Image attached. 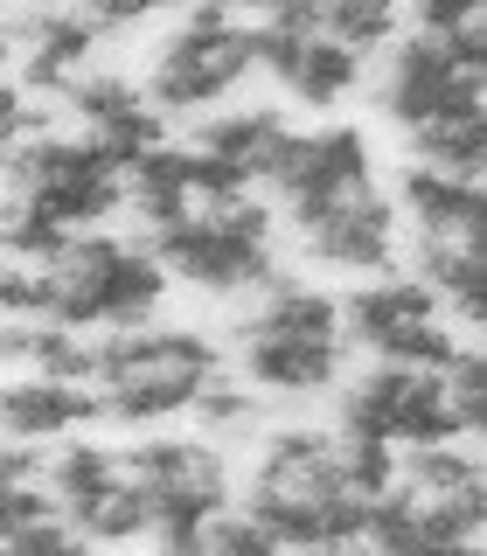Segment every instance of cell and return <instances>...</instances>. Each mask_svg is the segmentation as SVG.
I'll list each match as a JSON object with an SVG mask.
<instances>
[{
  "instance_id": "cell-1",
  "label": "cell",
  "mask_w": 487,
  "mask_h": 556,
  "mask_svg": "<svg viewBox=\"0 0 487 556\" xmlns=\"http://www.w3.org/2000/svg\"><path fill=\"white\" fill-rule=\"evenodd\" d=\"M216 369H223V348L202 327H112L104 341H91L98 417H118V425L182 417Z\"/></svg>"
},
{
  "instance_id": "cell-18",
  "label": "cell",
  "mask_w": 487,
  "mask_h": 556,
  "mask_svg": "<svg viewBox=\"0 0 487 556\" xmlns=\"http://www.w3.org/2000/svg\"><path fill=\"white\" fill-rule=\"evenodd\" d=\"M417 286H425L432 300H446L466 327H480V313H487L480 237H425V243H417Z\"/></svg>"
},
{
  "instance_id": "cell-16",
  "label": "cell",
  "mask_w": 487,
  "mask_h": 556,
  "mask_svg": "<svg viewBox=\"0 0 487 556\" xmlns=\"http://www.w3.org/2000/svg\"><path fill=\"white\" fill-rule=\"evenodd\" d=\"M237 341H348L341 334V300H327L321 286H300V278L272 271L265 300L237 320Z\"/></svg>"
},
{
  "instance_id": "cell-41",
  "label": "cell",
  "mask_w": 487,
  "mask_h": 556,
  "mask_svg": "<svg viewBox=\"0 0 487 556\" xmlns=\"http://www.w3.org/2000/svg\"><path fill=\"white\" fill-rule=\"evenodd\" d=\"M42 473V459H35V445H0V486H22V480H35Z\"/></svg>"
},
{
  "instance_id": "cell-30",
  "label": "cell",
  "mask_w": 487,
  "mask_h": 556,
  "mask_svg": "<svg viewBox=\"0 0 487 556\" xmlns=\"http://www.w3.org/2000/svg\"><path fill=\"white\" fill-rule=\"evenodd\" d=\"M28 376L91 382V341L70 334V327H57V320H35V334H28Z\"/></svg>"
},
{
  "instance_id": "cell-15",
  "label": "cell",
  "mask_w": 487,
  "mask_h": 556,
  "mask_svg": "<svg viewBox=\"0 0 487 556\" xmlns=\"http://www.w3.org/2000/svg\"><path fill=\"white\" fill-rule=\"evenodd\" d=\"M98 417V390L91 382H57V376H8L0 382V431L8 439H63V431Z\"/></svg>"
},
{
  "instance_id": "cell-21",
  "label": "cell",
  "mask_w": 487,
  "mask_h": 556,
  "mask_svg": "<svg viewBox=\"0 0 487 556\" xmlns=\"http://www.w3.org/2000/svg\"><path fill=\"white\" fill-rule=\"evenodd\" d=\"M404 216L425 237H480L487 202H480V181H452V174L411 167L404 174Z\"/></svg>"
},
{
  "instance_id": "cell-13",
  "label": "cell",
  "mask_w": 487,
  "mask_h": 556,
  "mask_svg": "<svg viewBox=\"0 0 487 556\" xmlns=\"http://www.w3.org/2000/svg\"><path fill=\"white\" fill-rule=\"evenodd\" d=\"M63 98L118 167L139 161L147 147H161V112H153L147 91H139L133 77H118V70H84V77H70Z\"/></svg>"
},
{
  "instance_id": "cell-14",
  "label": "cell",
  "mask_w": 487,
  "mask_h": 556,
  "mask_svg": "<svg viewBox=\"0 0 487 556\" xmlns=\"http://www.w3.org/2000/svg\"><path fill=\"white\" fill-rule=\"evenodd\" d=\"M8 35H14V56H22V84L49 98H63L70 77H84V56L98 49V28L77 8H22Z\"/></svg>"
},
{
  "instance_id": "cell-27",
  "label": "cell",
  "mask_w": 487,
  "mask_h": 556,
  "mask_svg": "<svg viewBox=\"0 0 487 556\" xmlns=\"http://www.w3.org/2000/svg\"><path fill=\"white\" fill-rule=\"evenodd\" d=\"M397 8L404 0H321V35H335L341 49L370 56L397 35Z\"/></svg>"
},
{
  "instance_id": "cell-7",
  "label": "cell",
  "mask_w": 487,
  "mask_h": 556,
  "mask_svg": "<svg viewBox=\"0 0 487 556\" xmlns=\"http://www.w3.org/2000/svg\"><path fill=\"white\" fill-rule=\"evenodd\" d=\"M341 439H376V445H446L460 439L439 376L432 369H370L362 382H348L341 396Z\"/></svg>"
},
{
  "instance_id": "cell-2",
  "label": "cell",
  "mask_w": 487,
  "mask_h": 556,
  "mask_svg": "<svg viewBox=\"0 0 487 556\" xmlns=\"http://www.w3.org/2000/svg\"><path fill=\"white\" fill-rule=\"evenodd\" d=\"M49 278V320L84 334V327H147V313L167 300V271L153 265L147 243L126 237H70L57 265H42Z\"/></svg>"
},
{
  "instance_id": "cell-6",
  "label": "cell",
  "mask_w": 487,
  "mask_h": 556,
  "mask_svg": "<svg viewBox=\"0 0 487 556\" xmlns=\"http://www.w3.org/2000/svg\"><path fill=\"white\" fill-rule=\"evenodd\" d=\"M265 181L278 188V202H286V223L307 230V223L327 216V208L370 195L376 161H370V139H362L355 126H321V132H286L278 139Z\"/></svg>"
},
{
  "instance_id": "cell-20",
  "label": "cell",
  "mask_w": 487,
  "mask_h": 556,
  "mask_svg": "<svg viewBox=\"0 0 487 556\" xmlns=\"http://www.w3.org/2000/svg\"><path fill=\"white\" fill-rule=\"evenodd\" d=\"M278 139H286V112H272V104H244V112H216V118H209V126L196 132V153L230 161L244 181H265Z\"/></svg>"
},
{
  "instance_id": "cell-40",
  "label": "cell",
  "mask_w": 487,
  "mask_h": 556,
  "mask_svg": "<svg viewBox=\"0 0 487 556\" xmlns=\"http://www.w3.org/2000/svg\"><path fill=\"white\" fill-rule=\"evenodd\" d=\"M153 556H202V529H182V521H153Z\"/></svg>"
},
{
  "instance_id": "cell-46",
  "label": "cell",
  "mask_w": 487,
  "mask_h": 556,
  "mask_svg": "<svg viewBox=\"0 0 487 556\" xmlns=\"http://www.w3.org/2000/svg\"><path fill=\"white\" fill-rule=\"evenodd\" d=\"M42 8H63V0H42Z\"/></svg>"
},
{
  "instance_id": "cell-39",
  "label": "cell",
  "mask_w": 487,
  "mask_h": 556,
  "mask_svg": "<svg viewBox=\"0 0 487 556\" xmlns=\"http://www.w3.org/2000/svg\"><path fill=\"white\" fill-rule=\"evenodd\" d=\"M272 28H286V35H321V0H272Z\"/></svg>"
},
{
  "instance_id": "cell-11",
  "label": "cell",
  "mask_w": 487,
  "mask_h": 556,
  "mask_svg": "<svg viewBox=\"0 0 487 556\" xmlns=\"http://www.w3.org/2000/svg\"><path fill=\"white\" fill-rule=\"evenodd\" d=\"M244 515H251L278 549H341V543H362L370 501L348 494V486H321V494H286V486L251 480V486H244Z\"/></svg>"
},
{
  "instance_id": "cell-17",
  "label": "cell",
  "mask_w": 487,
  "mask_h": 556,
  "mask_svg": "<svg viewBox=\"0 0 487 556\" xmlns=\"http://www.w3.org/2000/svg\"><path fill=\"white\" fill-rule=\"evenodd\" d=\"M237 355L265 396H321L335 390L348 341H237Z\"/></svg>"
},
{
  "instance_id": "cell-37",
  "label": "cell",
  "mask_w": 487,
  "mask_h": 556,
  "mask_svg": "<svg viewBox=\"0 0 487 556\" xmlns=\"http://www.w3.org/2000/svg\"><path fill=\"white\" fill-rule=\"evenodd\" d=\"M411 8H417V35L425 42H446V35L480 22V0H411Z\"/></svg>"
},
{
  "instance_id": "cell-26",
  "label": "cell",
  "mask_w": 487,
  "mask_h": 556,
  "mask_svg": "<svg viewBox=\"0 0 487 556\" xmlns=\"http://www.w3.org/2000/svg\"><path fill=\"white\" fill-rule=\"evenodd\" d=\"M126 466H118V452L112 445H91V439H77V445H63L57 459H49V494H57V508L63 515H77L91 494H104Z\"/></svg>"
},
{
  "instance_id": "cell-28",
  "label": "cell",
  "mask_w": 487,
  "mask_h": 556,
  "mask_svg": "<svg viewBox=\"0 0 487 556\" xmlns=\"http://www.w3.org/2000/svg\"><path fill=\"white\" fill-rule=\"evenodd\" d=\"M404 486L411 494H466V486H480V459L466 445H411V459H404Z\"/></svg>"
},
{
  "instance_id": "cell-19",
  "label": "cell",
  "mask_w": 487,
  "mask_h": 556,
  "mask_svg": "<svg viewBox=\"0 0 487 556\" xmlns=\"http://www.w3.org/2000/svg\"><path fill=\"white\" fill-rule=\"evenodd\" d=\"M417 320H439V300L417 278H376V286L348 292V306H341L348 341H362V348H383L390 334H404Z\"/></svg>"
},
{
  "instance_id": "cell-38",
  "label": "cell",
  "mask_w": 487,
  "mask_h": 556,
  "mask_svg": "<svg viewBox=\"0 0 487 556\" xmlns=\"http://www.w3.org/2000/svg\"><path fill=\"white\" fill-rule=\"evenodd\" d=\"M35 139V132H49V112H35V104L22 98V84H8L0 77V147H14V139Z\"/></svg>"
},
{
  "instance_id": "cell-12",
  "label": "cell",
  "mask_w": 487,
  "mask_h": 556,
  "mask_svg": "<svg viewBox=\"0 0 487 556\" xmlns=\"http://www.w3.org/2000/svg\"><path fill=\"white\" fill-rule=\"evenodd\" d=\"M307 257L327 271H355V278H383L397 265V202L390 195H355L341 208H327L321 223H307L300 230Z\"/></svg>"
},
{
  "instance_id": "cell-5",
  "label": "cell",
  "mask_w": 487,
  "mask_h": 556,
  "mask_svg": "<svg viewBox=\"0 0 487 556\" xmlns=\"http://www.w3.org/2000/svg\"><path fill=\"white\" fill-rule=\"evenodd\" d=\"M251 77V28L237 22V14L223 8H188L182 22H174V35L161 49H153V77H147V104L153 112H209V104H223L237 91V84Z\"/></svg>"
},
{
  "instance_id": "cell-3",
  "label": "cell",
  "mask_w": 487,
  "mask_h": 556,
  "mask_svg": "<svg viewBox=\"0 0 487 556\" xmlns=\"http://www.w3.org/2000/svg\"><path fill=\"white\" fill-rule=\"evenodd\" d=\"M278 216L265 202L237 195V202H216V208H188L153 230V265L188 278L202 292H251L278 271Z\"/></svg>"
},
{
  "instance_id": "cell-36",
  "label": "cell",
  "mask_w": 487,
  "mask_h": 556,
  "mask_svg": "<svg viewBox=\"0 0 487 556\" xmlns=\"http://www.w3.org/2000/svg\"><path fill=\"white\" fill-rule=\"evenodd\" d=\"M49 515H63L49 486H35V480L0 486V535H22V529H35V521H49Z\"/></svg>"
},
{
  "instance_id": "cell-22",
  "label": "cell",
  "mask_w": 487,
  "mask_h": 556,
  "mask_svg": "<svg viewBox=\"0 0 487 556\" xmlns=\"http://www.w3.org/2000/svg\"><path fill=\"white\" fill-rule=\"evenodd\" d=\"M126 202L139 208V216L161 230V223L188 216L196 208V195H188V147H147L139 161H126Z\"/></svg>"
},
{
  "instance_id": "cell-29",
  "label": "cell",
  "mask_w": 487,
  "mask_h": 556,
  "mask_svg": "<svg viewBox=\"0 0 487 556\" xmlns=\"http://www.w3.org/2000/svg\"><path fill=\"white\" fill-rule=\"evenodd\" d=\"M77 237V230H63V223H49V216H35V208L14 202L8 216H0V257H14V265H57L63 257V243Z\"/></svg>"
},
{
  "instance_id": "cell-45",
  "label": "cell",
  "mask_w": 487,
  "mask_h": 556,
  "mask_svg": "<svg viewBox=\"0 0 487 556\" xmlns=\"http://www.w3.org/2000/svg\"><path fill=\"white\" fill-rule=\"evenodd\" d=\"M8 208H14V195H8V181H0V216H8Z\"/></svg>"
},
{
  "instance_id": "cell-43",
  "label": "cell",
  "mask_w": 487,
  "mask_h": 556,
  "mask_svg": "<svg viewBox=\"0 0 487 556\" xmlns=\"http://www.w3.org/2000/svg\"><path fill=\"white\" fill-rule=\"evenodd\" d=\"M292 556H376V549H355V543H341V549H292Z\"/></svg>"
},
{
  "instance_id": "cell-23",
  "label": "cell",
  "mask_w": 487,
  "mask_h": 556,
  "mask_svg": "<svg viewBox=\"0 0 487 556\" xmlns=\"http://www.w3.org/2000/svg\"><path fill=\"white\" fill-rule=\"evenodd\" d=\"M355 84H362V56H355V49H341L335 35H313V42L300 49V63L286 70V91L300 98V104H313V112H335Z\"/></svg>"
},
{
  "instance_id": "cell-4",
  "label": "cell",
  "mask_w": 487,
  "mask_h": 556,
  "mask_svg": "<svg viewBox=\"0 0 487 556\" xmlns=\"http://www.w3.org/2000/svg\"><path fill=\"white\" fill-rule=\"evenodd\" d=\"M0 181H8V195L22 208L63 223V230L104 223V216H118V202H126V167H118L91 132L84 139H63V132L14 139L8 161H0Z\"/></svg>"
},
{
  "instance_id": "cell-47",
  "label": "cell",
  "mask_w": 487,
  "mask_h": 556,
  "mask_svg": "<svg viewBox=\"0 0 487 556\" xmlns=\"http://www.w3.org/2000/svg\"><path fill=\"white\" fill-rule=\"evenodd\" d=\"M0 8H8V0H0Z\"/></svg>"
},
{
  "instance_id": "cell-44",
  "label": "cell",
  "mask_w": 487,
  "mask_h": 556,
  "mask_svg": "<svg viewBox=\"0 0 487 556\" xmlns=\"http://www.w3.org/2000/svg\"><path fill=\"white\" fill-rule=\"evenodd\" d=\"M209 8H223V14H244V8H272V0H209Z\"/></svg>"
},
{
  "instance_id": "cell-31",
  "label": "cell",
  "mask_w": 487,
  "mask_h": 556,
  "mask_svg": "<svg viewBox=\"0 0 487 556\" xmlns=\"http://www.w3.org/2000/svg\"><path fill=\"white\" fill-rule=\"evenodd\" d=\"M439 396H446L452 425H460V439H474V431H480V410H487V369H480L474 348H460V355L439 369Z\"/></svg>"
},
{
  "instance_id": "cell-35",
  "label": "cell",
  "mask_w": 487,
  "mask_h": 556,
  "mask_svg": "<svg viewBox=\"0 0 487 556\" xmlns=\"http://www.w3.org/2000/svg\"><path fill=\"white\" fill-rule=\"evenodd\" d=\"M0 320H49V278L35 265H0Z\"/></svg>"
},
{
  "instance_id": "cell-32",
  "label": "cell",
  "mask_w": 487,
  "mask_h": 556,
  "mask_svg": "<svg viewBox=\"0 0 487 556\" xmlns=\"http://www.w3.org/2000/svg\"><path fill=\"white\" fill-rule=\"evenodd\" d=\"M335 466L348 480V494L376 501L397 486V445H376V439H335Z\"/></svg>"
},
{
  "instance_id": "cell-24",
  "label": "cell",
  "mask_w": 487,
  "mask_h": 556,
  "mask_svg": "<svg viewBox=\"0 0 487 556\" xmlns=\"http://www.w3.org/2000/svg\"><path fill=\"white\" fill-rule=\"evenodd\" d=\"M417 167L452 174V181H480L487 167V118H432V126L411 132Z\"/></svg>"
},
{
  "instance_id": "cell-42",
  "label": "cell",
  "mask_w": 487,
  "mask_h": 556,
  "mask_svg": "<svg viewBox=\"0 0 487 556\" xmlns=\"http://www.w3.org/2000/svg\"><path fill=\"white\" fill-rule=\"evenodd\" d=\"M28 334H35V320H0V369H14V362L28 369Z\"/></svg>"
},
{
  "instance_id": "cell-10",
  "label": "cell",
  "mask_w": 487,
  "mask_h": 556,
  "mask_svg": "<svg viewBox=\"0 0 487 556\" xmlns=\"http://www.w3.org/2000/svg\"><path fill=\"white\" fill-rule=\"evenodd\" d=\"M383 118L390 126H432V118H480V77H466V70L446 63L439 42H425V35H411V42L390 49V77H383Z\"/></svg>"
},
{
  "instance_id": "cell-25",
  "label": "cell",
  "mask_w": 487,
  "mask_h": 556,
  "mask_svg": "<svg viewBox=\"0 0 487 556\" xmlns=\"http://www.w3.org/2000/svg\"><path fill=\"white\" fill-rule=\"evenodd\" d=\"M70 529L84 535V543H133V535H147L153 529V508H147V486L118 473L104 494H91L77 515H63Z\"/></svg>"
},
{
  "instance_id": "cell-48",
  "label": "cell",
  "mask_w": 487,
  "mask_h": 556,
  "mask_svg": "<svg viewBox=\"0 0 487 556\" xmlns=\"http://www.w3.org/2000/svg\"><path fill=\"white\" fill-rule=\"evenodd\" d=\"M84 556H91V549H84Z\"/></svg>"
},
{
  "instance_id": "cell-33",
  "label": "cell",
  "mask_w": 487,
  "mask_h": 556,
  "mask_svg": "<svg viewBox=\"0 0 487 556\" xmlns=\"http://www.w3.org/2000/svg\"><path fill=\"white\" fill-rule=\"evenodd\" d=\"M188 410L202 417V431H230V439H237V431H258V390H237L223 369L196 390V404H188Z\"/></svg>"
},
{
  "instance_id": "cell-8",
  "label": "cell",
  "mask_w": 487,
  "mask_h": 556,
  "mask_svg": "<svg viewBox=\"0 0 487 556\" xmlns=\"http://www.w3.org/2000/svg\"><path fill=\"white\" fill-rule=\"evenodd\" d=\"M480 521H487V486H466V494H411V486H390V494L370 501V535L376 556H480Z\"/></svg>"
},
{
  "instance_id": "cell-34",
  "label": "cell",
  "mask_w": 487,
  "mask_h": 556,
  "mask_svg": "<svg viewBox=\"0 0 487 556\" xmlns=\"http://www.w3.org/2000/svg\"><path fill=\"white\" fill-rule=\"evenodd\" d=\"M202 556H286V549H278L251 515L223 508V515H209V529H202Z\"/></svg>"
},
{
  "instance_id": "cell-9",
  "label": "cell",
  "mask_w": 487,
  "mask_h": 556,
  "mask_svg": "<svg viewBox=\"0 0 487 556\" xmlns=\"http://www.w3.org/2000/svg\"><path fill=\"white\" fill-rule=\"evenodd\" d=\"M118 466H126V480L147 486L153 521L209 529V515L230 508V466L209 439H139Z\"/></svg>"
}]
</instances>
